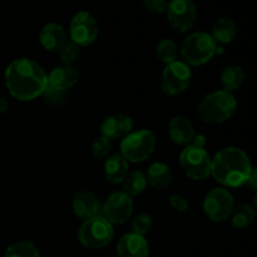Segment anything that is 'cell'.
<instances>
[{
  "label": "cell",
  "mask_w": 257,
  "mask_h": 257,
  "mask_svg": "<svg viewBox=\"0 0 257 257\" xmlns=\"http://www.w3.org/2000/svg\"><path fill=\"white\" fill-rule=\"evenodd\" d=\"M4 82L8 92L20 102L37 99L48 87V74L30 58H18L7 67Z\"/></svg>",
  "instance_id": "6da1fadb"
},
{
  "label": "cell",
  "mask_w": 257,
  "mask_h": 257,
  "mask_svg": "<svg viewBox=\"0 0 257 257\" xmlns=\"http://www.w3.org/2000/svg\"><path fill=\"white\" fill-rule=\"evenodd\" d=\"M251 168L252 165L246 152L237 147H226L212 158L211 175L225 187L238 188L247 183Z\"/></svg>",
  "instance_id": "7a4b0ae2"
},
{
  "label": "cell",
  "mask_w": 257,
  "mask_h": 257,
  "mask_svg": "<svg viewBox=\"0 0 257 257\" xmlns=\"http://www.w3.org/2000/svg\"><path fill=\"white\" fill-rule=\"evenodd\" d=\"M237 109L235 95L226 90H216L202 98L197 108L198 117L210 124H220L230 119Z\"/></svg>",
  "instance_id": "3957f363"
},
{
  "label": "cell",
  "mask_w": 257,
  "mask_h": 257,
  "mask_svg": "<svg viewBox=\"0 0 257 257\" xmlns=\"http://www.w3.org/2000/svg\"><path fill=\"white\" fill-rule=\"evenodd\" d=\"M217 53V44L211 34L197 32L188 35L181 47V57L188 67H198L210 62Z\"/></svg>",
  "instance_id": "277c9868"
},
{
  "label": "cell",
  "mask_w": 257,
  "mask_h": 257,
  "mask_svg": "<svg viewBox=\"0 0 257 257\" xmlns=\"http://www.w3.org/2000/svg\"><path fill=\"white\" fill-rule=\"evenodd\" d=\"M114 237L113 225L103 215L88 218L78 230V240L84 247L99 250L112 242Z\"/></svg>",
  "instance_id": "5b68a950"
},
{
  "label": "cell",
  "mask_w": 257,
  "mask_h": 257,
  "mask_svg": "<svg viewBox=\"0 0 257 257\" xmlns=\"http://www.w3.org/2000/svg\"><path fill=\"white\" fill-rule=\"evenodd\" d=\"M156 143V136L152 131H135L128 133L120 142V155L128 162H143L153 155Z\"/></svg>",
  "instance_id": "8992f818"
},
{
  "label": "cell",
  "mask_w": 257,
  "mask_h": 257,
  "mask_svg": "<svg viewBox=\"0 0 257 257\" xmlns=\"http://www.w3.org/2000/svg\"><path fill=\"white\" fill-rule=\"evenodd\" d=\"M210 155L203 147L186 146L180 155V165L187 177L193 181H203L211 175Z\"/></svg>",
  "instance_id": "52a82bcc"
},
{
  "label": "cell",
  "mask_w": 257,
  "mask_h": 257,
  "mask_svg": "<svg viewBox=\"0 0 257 257\" xmlns=\"http://www.w3.org/2000/svg\"><path fill=\"white\" fill-rule=\"evenodd\" d=\"M233 208H235V200L232 193L225 187L211 190L203 201V212L208 220L216 223L225 222L227 218H230Z\"/></svg>",
  "instance_id": "ba28073f"
},
{
  "label": "cell",
  "mask_w": 257,
  "mask_h": 257,
  "mask_svg": "<svg viewBox=\"0 0 257 257\" xmlns=\"http://www.w3.org/2000/svg\"><path fill=\"white\" fill-rule=\"evenodd\" d=\"M191 79H192V73L190 67L186 63L176 60L166 65L161 78V88L163 93L170 97H175L190 87Z\"/></svg>",
  "instance_id": "9c48e42d"
},
{
  "label": "cell",
  "mask_w": 257,
  "mask_h": 257,
  "mask_svg": "<svg viewBox=\"0 0 257 257\" xmlns=\"http://www.w3.org/2000/svg\"><path fill=\"white\" fill-rule=\"evenodd\" d=\"M98 22L90 13L78 12L70 20V42L75 43L80 48L88 47L94 43L98 37Z\"/></svg>",
  "instance_id": "30bf717a"
},
{
  "label": "cell",
  "mask_w": 257,
  "mask_h": 257,
  "mask_svg": "<svg viewBox=\"0 0 257 257\" xmlns=\"http://www.w3.org/2000/svg\"><path fill=\"white\" fill-rule=\"evenodd\" d=\"M166 13L171 27L180 33L192 29L197 20V8L192 0H171Z\"/></svg>",
  "instance_id": "8fae6325"
},
{
  "label": "cell",
  "mask_w": 257,
  "mask_h": 257,
  "mask_svg": "<svg viewBox=\"0 0 257 257\" xmlns=\"http://www.w3.org/2000/svg\"><path fill=\"white\" fill-rule=\"evenodd\" d=\"M133 213V200L123 191L113 192L108 196L103 205V216L112 225H123Z\"/></svg>",
  "instance_id": "7c38bea8"
},
{
  "label": "cell",
  "mask_w": 257,
  "mask_h": 257,
  "mask_svg": "<svg viewBox=\"0 0 257 257\" xmlns=\"http://www.w3.org/2000/svg\"><path fill=\"white\" fill-rule=\"evenodd\" d=\"M118 257H148L150 246L145 236L137 233H125L119 238L117 245Z\"/></svg>",
  "instance_id": "4fadbf2b"
},
{
  "label": "cell",
  "mask_w": 257,
  "mask_h": 257,
  "mask_svg": "<svg viewBox=\"0 0 257 257\" xmlns=\"http://www.w3.org/2000/svg\"><path fill=\"white\" fill-rule=\"evenodd\" d=\"M79 80V72L74 65L60 64L48 75V85L59 92H65L74 87Z\"/></svg>",
  "instance_id": "5bb4252c"
},
{
  "label": "cell",
  "mask_w": 257,
  "mask_h": 257,
  "mask_svg": "<svg viewBox=\"0 0 257 257\" xmlns=\"http://www.w3.org/2000/svg\"><path fill=\"white\" fill-rule=\"evenodd\" d=\"M132 118L123 113H117L103 120L100 125V132H102V136L109 140H117V138H124L128 133L132 132Z\"/></svg>",
  "instance_id": "9a60e30c"
},
{
  "label": "cell",
  "mask_w": 257,
  "mask_h": 257,
  "mask_svg": "<svg viewBox=\"0 0 257 257\" xmlns=\"http://www.w3.org/2000/svg\"><path fill=\"white\" fill-rule=\"evenodd\" d=\"M72 207L77 217L88 220L99 215L100 203L97 196L90 191H79L73 197Z\"/></svg>",
  "instance_id": "2e32d148"
},
{
  "label": "cell",
  "mask_w": 257,
  "mask_h": 257,
  "mask_svg": "<svg viewBox=\"0 0 257 257\" xmlns=\"http://www.w3.org/2000/svg\"><path fill=\"white\" fill-rule=\"evenodd\" d=\"M168 135L173 143L178 146L192 145L195 138V128L192 122L183 115H176L168 123Z\"/></svg>",
  "instance_id": "e0dca14e"
},
{
  "label": "cell",
  "mask_w": 257,
  "mask_h": 257,
  "mask_svg": "<svg viewBox=\"0 0 257 257\" xmlns=\"http://www.w3.org/2000/svg\"><path fill=\"white\" fill-rule=\"evenodd\" d=\"M39 42L48 52H59L67 43V33L58 23H48L40 30Z\"/></svg>",
  "instance_id": "ac0fdd59"
},
{
  "label": "cell",
  "mask_w": 257,
  "mask_h": 257,
  "mask_svg": "<svg viewBox=\"0 0 257 257\" xmlns=\"http://www.w3.org/2000/svg\"><path fill=\"white\" fill-rule=\"evenodd\" d=\"M147 182L155 190H165L173 181V173L170 166L163 162H153L147 172Z\"/></svg>",
  "instance_id": "d6986e66"
},
{
  "label": "cell",
  "mask_w": 257,
  "mask_h": 257,
  "mask_svg": "<svg viewBox=\"0 0 257 257\" xmlns=\"http://www.w3.org/2000/svg\"><path fill=\"white\" fill-rule=\"evenodd\" d=\"M128 161L122 155H113L108 157L104 162V175L108 182L117 183L123 182L128 175Z\"/></svg>",
  "instance_id": "ffe728a7"
},
{
  "label": "cell",
  "mask_w": 257,
  "mask_h": 257,
  "mask_svg": "<svg viewBox=\"0 0 257 257\" xmlns=\"http://www.w3.org/2000/svg\"><path fill=\"white\" fill-rule=\"evenodd\" d=\"M237 34L236 23L228 18H221L213 24L211 37L216 44H228L232 42Z\"/></svg>",
  "instance_id": "44dd1931"
},
{
  "label": "cell",
  "mask_w": 257,
  "mask_h": 257,
  "mask_svg": "<svg viewBox=\"0 0 257 257\" xmlns=\"http://www.w3.org/2000/svg\"><path fill=\"white\" fill-rule=\"evenodd\" d=\"M246 73L241 65H228L221 73V85L226 92H235L245 83Z\"/></svg>",
  "instance_id": "7402d4cb"
},
{
  "label": "cell",
  "mask_w": 257,
  "mask_h": 257,
  "mask_svg": "<svg viewBox=\"0 0 257 257\" xmlns=\"http://www.w3.org/2000/svg\"><path fill=\"white\" fill-rule=\"evenodd\" d=\"M256 218V208L248 203H241L231 213V223L236 228H245L252 225Z\"/></svg>",
  "instance_id": "603a6c76"
},
{
  "label": "cell",
  "mask_w": 257,
  "mask_h": 257,
  "mask_svg": "<svg viewBox=\"0 0 257 257\" xmlns=\"http://www.w3.org/2000/svg\"><path fill=\"white\" fill-rule=\"evenodd\" d=\"M123 182H124L123 183V190H124L123 192H125L131 197L141 195L148 185L147 177L141 171H132L131 173H128Z\"/></svg>",
  "instance_id": "cb8c5ba5"
},
{
  "label": "cell",
  "mask_w": 257,
  "mask_h": 257,
  "mask_svg": "<svg viewBox=\"0 0 257 257\" xmlns=\"http://www.w3.org/2000/svg\"><path fill=\"white\" fill-rule=\"evenodd\" d=\"M178 53H180V49H178L177 43L172 39H162L156 47V54L158 59L166 65L176 62Z\"/></svg>",
  "instance_id": "d4e9b609"
},
{
  "label": "cell",
  "mask_w": 257,
  "mask_h": 257,
  "mask_svg": "<svg viewBox=\"0 0 257 257\" xmlns=\"http://www.w3.org/2000/svg\"><path fill=\"white\" fill-rule=\"evenodd\" d=\"M4 257H40V252L30 241H18L8 246Z\"/></svg>",
  "instance_id": "484cf974"
},
{
  "label": "cell",
  "mask_w": 257,
  "mask_h": 257,
  "mask_svg": "<svg viewBox=\"0 0 257 257\" xmlns=\"http://www.w3.org/2000/svg\"><path fill=\"white\" fill-rule=\"evenodd\" d=\"M59 58L62 64L73 65L80 57V47L73 42H67L59 50Z\"/></svg>",
  "instance_id": "4316f807"
},
{
  "label": "cell",
  "mask_w": 257,
  "mask_h": 257,
  "mask_svg": "<svg viewBox=\"0 0 257 257\" xmlns=\"http://www.w3.org/2000/svg\"><path fill=\"white\" fill-rule=\"evenodd\" d=\"M132 231L133 233H137L140 236H146L152 230L153 221L148 213H138L132 221Z\"/></svg>",
  "instance_id": "83f0119b"
},
{
  "label": "cell",
  "mask_w": 257,
  "mask_h": 257,
  "mask_svg": "<svg viewBox=\"0 0 257 257\" xmlns=\"http://www.w3.org/2000/svg\"><path fill=\"white\" fill-rule=\"evenodd\" d=\"M110 151V140L109 138L104 137V136H99L95 138L92 146V153L97 160H102L105 156L109 153Z\"/></svg>",
  "instance_id": "f1b7e54d"
},
{
  "label": "cell",
  "mask_w": 257,
  "mask_h": 257,
  "mask_svg": "<svg viewBox=\"0 0 257 257\" xmlns=\"http://www.w3.org/2000/svg\"><path fill=\"white\" fill-rule=\"evenodd\" d=\"M146 9L152 14H162L167 10V0H143Z\"/></svg>",
  "instance_id": "f546056e"
},
{
  "label": "cell",
  "mask_w": 257,
  "mask_h": 257,
  "mask_svg": "<svg viewBox=\"0 0 257 257\" xmlns=\"http://www.w3.org/2000/svg\"><path fill=\"white\" fill-rule=\"evenodd\" d=\"M170 203L173 208H175L177 212L185 213L187 212L188 208H190V205H188V201L186 200L183 196L180 195H172L170 197Z\"/></svg>",
  "instance_id": "4dcf8cb0"
},
{
  "label": "cell",
  "mask_w": 257,
  "mask_h": 257,
  "mask_svg": "<svg viewBox=\"0 0 257 257\" xmlns=\"http://www.w3.org/2000/svg\"><path fill=\"white\" fill-rule=\"evenodd\" d=\"M63 93L64 92H59V90L54 89V88L48 85L42 95H44L45 100H47L48 103H50V104H58V103L63 99Z\"/></svg>",
  "instance_id": "1f68e13d"
},
{
  "label": "cell",
  "mask_w": 257,
  "mask_h": 257,
  "mask_svg": "<svg viewBox=\"0 0 257 257\" xmlns=\"http://www.w3.org/2000/svg\"><path fill=\"white\" fill-rule=\"evenodd\" d=\"M246 185L250 187V190L257 192V167L251 168L250 176H248V180H247V183H246Z\"/></svg>",
  "instance_id": "d6a6232c"
},
{
  "label": "cell",
  "mask_w": 257,
  "mask_h": 257,
  "mask_svg": "<svg viewBox=\"0 0 257 257\" xmlns=\"http://www.w3.org/2000/svg\"><path fill=\"white\" fill-rule=\"evenodd\" d=\"M192 145L197 146V147H203V148H205V145H206L205 136H203V135H196L195 138H193Z\"/></svg>",
  "instance_id": "836d02e7"
},
{
  "label": "cell",
  "mask_w": 257,
  "mask_h": 257,
  "mask_svg": "<svg viewBox=\"0 0 257 257\" xmlns=\"http://www.w3.org/2000/svg\"><path fill=\"white\" fill-rule=\"evenodd\" d=\"M9 109V103L4 97H0V114H4Z\"/></svg>",
  "instance_id": "e575fe53"
},
{
  "label": "cell",
  "mask_w": 257,
  "mask_h": 257,
  "mask_svg": "<svg viewBox=\"0 0 257 257\" xmlns=\"http://www.w3.org/2000/svg\"><path fill=\"white\" fill-rule=\"evenodd\" d=\"M255 208L257 210V192H256V196H255Z\"/></svg>",
  "instance_id": "d590c367"
}]
</instances>
